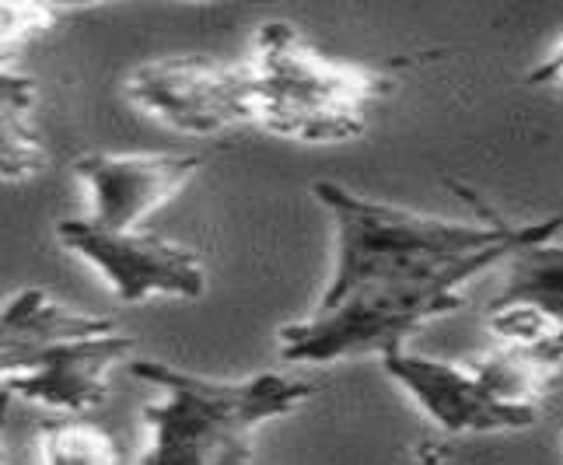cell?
Instances as JSON below:
<instances>
[{
	"instance_id": "cell-1",
	"label": "cell",
	"mask_w": 563,
	"mask_h": 465,
	"mask_svg": "<svg viewBox=\"0 0 563 465\" xmlns=\"http://www.w3.org/2000/svg\"><path fill=\"white\" fill-rule=\"evenodd\" d=\"M312 197L333 221V269L312 312L280 325L287 364H336L406 346L420 325L459 312L465 287L536 242L563 218L452 221L361 197L319 179Z\"/></svg>"
},
{
	"instance_id": "cell-2",
	"label": "cell",
	"mask_w": 563,
	"mask_h": 465,
	"mask_svg": "<svg viewBox=\"0 0 563 465\" xmlns=\"http://www.w3.org/2000/svg\"><path fill=\"white\" fill-rule=\"evenodd\" d=\"M126 372L158 389L144 406L141 465H249L266 423L312 399V381L287 372L203 378L151 357H133Z\"/></svg>"
},
{
	"instance_id": "cell-3",
	"label": "cell",
	"mask_w": 563,
	"mask_h": 465,
	"mask_svg": "<svg viewBox=\"0 0 563 465\" xmlns=\"http://www.w3.org/2000/svg\"><path fill=\"white\" fill-rule=\"evenodd\" d=\"M252 126L295 144H346L367 130V115L388 91L375 67L333 60L290 22L260 25L245 56Z\"/></svg>"
},
{
	"instance_id": "cell-4",
	"label": "cell",
	"mask_w": 563,
	"mask_h": 465,
	"mask_svg": "<svg viewBox=\"0 0 563 465\" xmlns=\"http://www.w3.org/2000/svg\"><path fill=\"white\" fill-rule=\"evenodd\" d=\"M126 102L183 137H221L252 126V85L245 60L210 56H154L123 77Z\"/></svg>"
},
{
	"instance_id": "cell-5",
	"label": "cell",
	"mask_w": 563,
	"mask_h": 465,
	"mask_svg": "<svg viewBox=\"0 0 563 465\" xmlns=\"http://www.w3.org/2000/svg\"><path fill=\"white\" fill-rule=\"evenodd\" d=\"M56 242L88 263L99 280L126 305L151 298L197 301L207 290V266L189 245L154 235L144 228H102L88 218L56 221Z\"/></svg>"
},
{
	"instance_id": "cell-6",
	"label": "cell",
	"mask_w": 563,
	"mask_h": 465,
	"mask_svg": "<svg viewBox=\"0 0 563 465\" xmlns=\"http://www.w3.org/2000/svg\"><path fill=\"white\" fill-rule=\"evenodd\" d=\"M494 343L563 372V242L547 239L515 252L487 305Z\"/></svg>"
},
{
	"instance_id": "cell-7",
	"label": "cell",
	"mask_w": 563,
	"mask_h": 465,
	"mask_svg": "<svg viewBox=\"0 0 563 465\" xmlns=\"http://www.w3.org/2000/svg\"><path fill=\"white\" fill-rule=\"evenodd\" d=\"M382 367L444 434H511L539 423V417L504 406L470 361H438L410 346H393L382 354Z\"/></svg>"
},
{
	"instance_id": "cell-8",
	"label": "cell",
	"mask_w": 563,
	"mask_h": 465,
	"mask_svg": "<svg viewBox=\"0 0 563 465\" xmlns=\"http://www.w3.org/2000/svg\"><path fill=\"white\" fill-rule=\"evenodd\" d=\"M200 165V154H85L74 162V179L85 189L91 224L126 231L176 200Z\"/></svg>"
},
{
	"instance_id": "cell-9",
	"label": "cell",
	"mask_w": 563,
	"mask_h": 465,
	"mask_svg": "<svg viewBox=\"0 0 563 465\" xmlns=\"http://www.w3.org/2000/svg\"><path fill=\"white\" fill-rule=\"evenodd\" d=\"M133 351H137V340L112 325L106 333L49 346L29 375L0 385V389L60 417H88L109 399V375L120 364H130Z\"/></svg>"
},
{
	"instance_id": "cell-10",
	"label": "cell",
	"mask_w": 563,
	"mask_h": 465,
	"mask_svg": "<svg viewBox=\"0 0 563 465\" xmlns=\"http://www.w3.org/2000/svg\"><path fill=\"white\" fill-rule=\"evenodd\" d=\"M112 329V319L56 301L43 287H22L0 301V381L29 375L49 346Z\"/></svg>"
},
{
	"instance_id": "cell-11",
	"label": "cell",
	"mask_w": 563,
	"mask_h": 465,
	"mask_svg": "<svg viewBox=\"0 0 563 465\" xmlns=\"http://www.w3.org/2000/svg\"><path fill=\"white\" fill-rule=\"evenodd\" d=\"M46 165V141L38 130L35 81L0 70V179L29 182Z\"/></svg>"
},
{
	"instance_id": "cell-12",
	"label": "cell",
	"mask_w": 563,
	"mask_h": 465,
	"mask_svg": "<svg viewBox=\"0 0 563 465\" xmlns=\"http://www.w3.org/2000/svg\"><path fill=\"white\" fill-rule=\"evenodd\" d=\"M38 458L43 465H123L112 434L88 417H60L43 423Z\"/></svg>"
},
{
	"instance_id": "cell-13",
	"label": "cell",
	"mask_w": 563,
	"mask_h": 465,
	"mask_svg": "<svg viewBox=\"0 0 563 465\" xmlns=\"http://www.w3.org/2000/svg\"><path fill=\"white\" fill-rule=\"evenodd\" d=\"M64 14L67 8L56 4H0V70L18 74L22 56L60 25Z\"/></svg>"
},
{
	"instance_id": "cell-14",
	"label": "cell",
	"mask_w": 563,
	"mask_h": 465,
	"mask_svg": "<svg viewBox=\"0 0 563 465\" xmlns=\"http://www.w3.org/2000/svg\"><path fill=\"white\" fill-rule=\"evenodd\" d=\"M529 81L539 88H556L563 95V43L556 49H550L542 60L529 70Z\"/></svg>"
},
{
	"instance_id": "cell-15",
	"label": "cell",
	"mask_w": 563,
	"mask_h": 465,
	"mask_svg": "<svg viewBox=\"0 0 563 465\" xmlns=\"http://www.w3.org/2000/svg\"><path fill=\"white\" fill-rule=\"evenodd\" d=\"M11 402L14 396L8 389H0V465H4L8 458V449H4V441H8V420H11Z\"/></svg>"
}]
</instances>
